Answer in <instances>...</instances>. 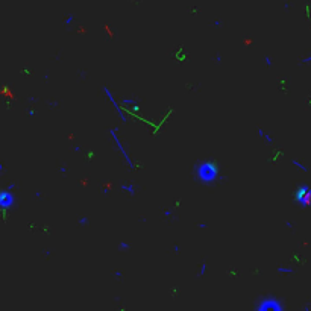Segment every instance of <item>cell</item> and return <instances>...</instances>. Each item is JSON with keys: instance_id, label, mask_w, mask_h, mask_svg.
Returning a JSON list of instances; mask_svg holds the SVG:
<instances>
[{"instance_id": "6da1fadb", "label": "cell", "mask_w": 311, "mask_h": 311, "mask_svg": "<svg viewBox=\"0 0 311 311\" xmlns=\"http://www.w3.org/2000/svg\"><path fill=\"white\" fill-rule=\"evenodd\" d=\"M196 179L203 185H213L217 181H225V176H220L219 164L214 161H199L194 164Z\"/></svg>"}, {"instance_id": "7a4b0ae2", "label": "cell", "mask_w": 311, "mask_h": 311, "mask_svg": "<svg viewBox=\"0 0 311 311\" xmlns=\"http://www.w3.org/2000/svg\"><path fill=\"white\" fill-rule=\"evenodd\" d=\"M255 311H284V305L278 297L266 296V297L259 299V302L256 304Z\"/></svg>"}, {"instance_id": "3957f363", "label": "cell", "mask_w": 311, "mask_h": 311, "mask_svg": "<svg viewBox=\"0 0 311 311\" xmlns=\"http://www.w3.org/2000/svg\"><path fill=\"white\" fill-rule=\"evenodd\" d=\"M110 134H111V137H112V140H114V143H115V147L122 152V155H123V158H125V161H126V164L132 168V170H135V164H134V161H132V158L129 156V153L126 152V149H125V146H123V143H122V140H120V137L117 135V129L115 128H112L110 131Z\"/></svg>"}, {"instance_id": "277c9868", "label": "cell", "mask_w": 311, "mask_h": 311, "mask_svg": "<svg viewBox=\"0 0 311 311\" xmlns=\"http://www.w3.org/2000/svg\"><path fill=\"white\" fill-rule=\"evenodd\" d=\"M294 199H296V202H297L299 205H302V206L308 205V203H310V199H311V188L308 185L299 187V188L294 191Z\"/></svg>"}, {"instance_id": "5b68a950", "label": "cell", "mask_w": 311, "mask_h": 311, "mask_svg": "<svg viewBox=\"0 0 311 311\" xmlns=\"http://www.w3.org/2000/svg\"><path fill=\"white\" fill-rule=\"evenodd\" d=\"M15 185L12 184L8 190H2L0 191V208L2 209H9L12 205H14V194L11 193V190L14 188Z\"/></svg>"}, {"instance_id": "8992f818", "label": "cell", "mask_w": 311, "mask_h": 311, "mask_svg": "<svg viewBox=\"0 0 311 311\" xmlns=\"http://www.w3.org/2000/svg\"><path fill=\"white\" fill-rule=\"evenodd\" d=\"M103 91H105V94H106V97H108V99H110V102H111V103H112V106H114V108H115V111H117V114H118V115H120V118H122V122H123V123H126V122H128V115H126V114H125V112H123V108H122V106H120V105H118V103H117V102H115V99H114V96H112V93L110 91V88H106V87H103Z\"/></svg>"}, {"instance_id": "52a82bcc", "label": "cell", "mask_w": 311, "mask_h": 311, "mask_svg": "<svg viewBox=\"0 0 311 311\" xmlns=\"http://www.w3.org/2000/svg\"><path fill=\"white\" fill-rule=\"evenodd\" d=\"M120 190H123V191H126L129 194H135V187H134V184H122L120 185Z\"/></svg>"}, {"instance_id": "ba28073f", "label": "cell", "mask_w": 311, "mask_h": 311, "mask_svg": "<svg viewBox=\"0 0 311 311\" xmlns=\"http://www.w3.org/2000/svg\"><path fill=\"white\" fill-rule=\"evenodd\" d=\"M258 132H259V137H263V138H264V140H266L269 144H273V138H272V137H270V135H269L266 131H263V129L259 128V129H258Z\"/></svg>"}, {"instance_id": "9c48e42d", "label": "cell", "mask_w": 311, "mask_h": 311, "mask_svg": "<svg viewBox=\"0 0 311 311\" xmlns=\"http://www.w3.org/2000/svg\"><path fill=\"white\" fill-rule=\"evenodd\" d=\"M292 164L296 165V167H297L299 170H302V172H308V167H307L305 164H302V163H299L297 160H292Z\"/></svg>"}, {"instance_id": "30bf717a", "label": "cell", "mask_w": 311, "mask_h": 311, "mask_svg": "<svg viewBox=\"0 0 311 311\" xmlns=\"http://www.w3.org/2000/svg\"><path fill=\"white\" fill-rule=\"evenodd\" d=\"M122 103H123V105H131V106L137 108V102H135L134 99H122Z\"/></svg>"}, {"instance_id": "8fae6325", "label": "cell", "mask_w": 311, "mask_h": 311, "mask_svg": "<svg viewBox=\"0 0 311 311\" xmlns=\"http://www.w3.org/2000/svg\"><path fill=\"white\" fill-rule=\"evenodd\" d=\"M276 270L279 273H293L294 272V269H292V267H278Z\"/></svg>"}, {"instance_id": "7c38bea8", "label": "cell", "mask_w": 311, "mask_h": 311, "mask_svg": "<svg viewBox=\"0 0 311 311\" xmlns=\"http://www.w3.org/2000/svg\"><path fill=\"white\" fill-rule=\"evenodd\" d=\"M129 247H131V244L126 243V241H122V243L118 244V249H122V251H126V249H129Z\"/></svg>"}, {"instance_id": "4fadbf2b", "label": "cell", "mask_w": 311, "mask_h": 311, "mask_svg": "<svg viewBox=\"0 0 311 311\" xmlns=\"http://www.w3.org/2000/svg\"><path fill=\"white\" fill-rule=\"evenodd\" d=\"M79 223H81V225H87V223H88V220H87V217H82V219L79 220Z\"/></svg>"}, {"instance_id": "5bb4252c", "label": "cell", "mask_w": 311, "mask_h": 311, "mask_svg": "<svg viewBox=\"0 0 311 311\" xmlns=\"http://www.w3.org/2000/svg\"><path fill=\"white\" fill-rule=\"evenodd\" d=\"M302 62H304V64H308V62H311V56H307V58H304V59H302Z\"/></svg>"}, {"instance_id": "9a60e30c", "label": "cell", "mask_w": 311, "mask_h": 311, "mask_svg": "<svg viewBox=\"0 0 311 311\" xmlns=\"http://www.w3.org/2000/svg\"><path fill=\"white\" fill-rule=\"evenodd\" d=\"M173 251H175V252H179V246L175 244V246H173Z\"/></svg>"}, {"instance_id": "2e32d148", "label": "cell", "mask_w": 311, "mask_h": 311, "mask_svg": "<svg viewBox=\"0 0 311 311\" xmlns=\"http://www.w3.org/2000/svg\"><path fill=\"white\" fill-rule=\"evenodd\" d=\"M304 311H310V304H307V305L304 307Z\"/></svg>"}, {"instance_id": "e0dca14e", "label": "cell", "mask_w": 311, "mask_h": 311, "mask_svg": "<svg viewBox=\"0 0 311 311\" xmlns=\"http://www.w3.org/2000/svg\"><path fill=\"white\" fill-rule=\"evenodd\" d=\"M266 62H267V65H270V58L269 56H266Z\"/></svg>"}, {"instance_id": "ac0fdd59", "label": "cell", "mask_w": 311, "mask_h": 311, "mask_svg": "<svg viewBox=\"0 0 311 311\" xmlns=\"http://www.w3.org/2000/svg\"><path fill=\"white\" fill-rule=\"evenodd\" d=\"M199 226H201V228H206L208 225H206V223H199Z\"/></svg>"}]
</instances>
